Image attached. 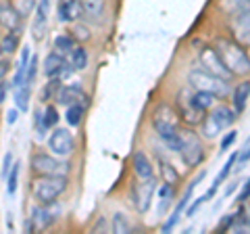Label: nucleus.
<instances>
[{
    "instance_id": "f257e3e1",
    "label": "nucleus",
    "mask_w": 250,
    "mask_h": 234,
    "mask_svg": "<svg viewBox=\"0 0 250 234\" xmlns=\"http://www.w3.org/2000/svg\"><path fill=\"white\" fill-rule=\"evenodd\" d=\"M215 50L231 77H244L250 73V54L246 52V46H242L233 38H217Z\"/></svg>"
},
{
    "instance_id": "f03ea898",
    "label": "nucleus",
    "mask_w": 250,
    "mask_h": 234,
    "mask_svg": "<svg viewBox=\"0 0 250 234\" xmlns=\"http://www.w3.org/2000/svg\"><path fill=\"white\" fill-rule=\"evenodd\" d=\"M188 86H190L192 90L210 92V94H215L217 98H225L229 94V80L207 71L205 67H194L192 71L188 73Z\"/></svg>"
},
{
    "instance_id": "7ed1b4c3",
    "label": "nucleus",
    "mask_w": 250,
    "mask_h": 234,
    "mask_svg": "<svg viewBox=\"0 0 250 234\" xmlns=\"http://www.w3.org/2000/svg\"><path fill=\"white\" fill-rule=\"evenodd\" d=\"M67 186H69L67 176H40L31 184V197L40 205H48V203H54L67 190Z\"/></svg>"
},
{
    "instance_id": "20e7f679",
    "label": "nucleus",
    "mask_w": 250,
    "mask_h": 234,
    "mask_svg": "<svg viewBox=\"0 0 250 234\" xmlns=\"http://www.w3.org/2000/svg\"><path fill=\"white\" fill-rule=\"evenodd\" d=\"M152 128L154 132L159 134L161 138H165L169 134H173V132L177 130V121H179V113L175 111L171 105H165L161 103L159 107H154L152 111Z\"/></svg>"
},
{
    "instance_id": "39448f33",
    "label": "nucleus",
    "mask_w": 250,
    "mask_h": 234,
    "mask_svg": "<svg viewBox=\"0 0 250 234\" xmlns=\"http://www.w3.org/2000/svg\"><path fill=\"white\" fill-rule=\"evenodd\" d=\"M154 190H156V180H154V176H152V178H138V176H136V180L131 182V188H129L131 203H134V207L138 209L140 213H146V211H148Z\"/></svg>"
},
{
    "instance_id": "423d86ee",
    "label": "nucleus",
    "mask_w": 250,
    "mask_h": 234,
    "mask_svg": "<svg viewBox=\"0 0 250 234\" xmlns=\"http://www.w3.org/2000/svg\"><path fill=\"white\" fill-rule=\"evenodd\" d=\"M182 136H184V142H182V149H179V157L184 159L186 165L196 167L198 163H202V159H205L202 140L198 138L196 132H192V130H182Z\"/></svg>"
},
{
    "instance_id": "0eeeda50",
    "label": "nucleus",
    "mask_w": 250,
    "mask_h": 234,
    "mask_svg": "<svg viewBox=\"0 0 250 234\" xmlns=\"http://www.w3.org/2000/svg\"><path fill=\"white\" fill-rule=\"evenodd\" d=\"M31 169L38 176H69V163L59 161L48 153H36L31 157Z\"/></svg>"
},
{
    "instance_id": "6e6552de",
    "label": "nucleus",
    "mask_w": 250,
    "mask_h": 234,
    "mask_svg": "<svg viewBox=\"0 0 250 234\" xmlns=\"http://www.w3.org/2000/svg\"><path fill=\"white\" fill-rule=\"evenodd\" d=\"M205 176H207L205 171H200V174H198L196 178H194V180H192L190 184H188V188H186V192L182 194V199L177 201V205H175V209H173V213L169 215V220L165 222V226H163V232H171V230H173L175 226H177L179 217H182V213L186 211V207H188V203H190V197L194 194V190H196V186H198L202 180H205Z\"/></svg>"
},
{
    "instance_id": "1a4fd4ad",
    "label": "nucleus",
    "mask_w": 250,
    "mask_h": 234,
    "mask_svg": "<svg viewBox=\"0 0 250 234\" xmlns=\"http://www.w3.org/2000/svg\"><path fill=\"white\" fill-rule=\"evenodd\" d=\"M48 149L59 155V157H69L75 149V140H73V134L65 128H54V132L48 138Z\"/></svg>"
},
{
    "instance_id": "9d476101",
    "label": "nucleus",
    "mask_w": 250,
    "mask_h": 234,
    "mask_svg": "<svg viewBox=\"0 0 250 234\" xmlns=\"http://www.w3.org/2000/svg\"><path fill=\"white\" fill-rule=\"evenodd\" d=\"M192 88H186L179 92V115H182V119L186 123H190V126H198V123H202V119H205V111H202L200 107L194 105L192 100Z\"/></svg>"
},
{
    "instance_id": "9b49d317",
    "label": "nucleus",
    "mask_w": 250,
    "mask_h": 234,
    "mask_svg": "<svg viewBox=\"0 0 250 234\" xmlns=\"http://www.w3.org/2000/svg\"><path fill=\"white\" fill-rule=\"evenodd\" d=\"M61 213V207L57 209V201L54 203H48V205H40L38 203V207L31 209V222H34V228L36 230H46L48 226L54 224V220L59 217Z\"/></svg>"
},
{
    "instance_id": "f8f14e48",
    "label": "nucleus",
    "mask_w": 250,
    "mask_h": 234,
    "mask_svg": "<svg viewBox=\"0 0 250 234\" xmlns=\"http://www.w3.org/2000/svg\"><path fill=\"white\" fill-rule=\"evenodd\" d=\"M200 65L207 69V71L215 73L219 77H225V80H229L231 73L228 71V67L223 65L221 57H219V52L215 50V46H207V48L200 50Z\"/></svg>"
},
{
    "instance_id": "ddd939ff",
    "label": "nucleus",
    "mask_w": 250,
    "mask_h": 234,
    "mask_svg": "<svg viewBox=\"0 0 250 234\" xmlns=\"http://www.w3.org/2000/svg\"><path fill=\"white\" fill-rule=\"evenodd\" d=\"M21 15L13 6L9 0H0V27H4L6 32H21Z\"/></svg>"
},
{
    "instance_id": "4468645a",
    "label": "nucleus",
    "mask_w": 250,
    "mask_h": 234,
    "mask_svg": "<svg viewBox=\"0 0 250 234\" xmlns=\"http://www.w3.org/2000/svg\"><path fill=\"white\" fill-rule=\"evenodd\" d=\"M48 11H50V0H40L36 6V19L31 25V36L36 42H40L44 34H46V19H48Z\"/></svg>"
},
{
    "instance_id": "2eb2a0df",
    "label": "nucleus",
    "mask_w": 250,
    "mask_h": 234,
    "mask_svg": "<svg viewBox=\"0 0 250 234\" xmlns=\"http://www.w3.org/2000/svg\"><path fill=\"white\" fill-rule=\"evenodd\" d=\"M83 6L80 0H61L59 9H57V17L59 21L67 23V21H80L83 17Z\"/></svg>"
},
{
    "instance_id": "dca6fc26",
    "label": "nucleus",
    "mask_w": 250,
    "mask_h": 234,
    "mask_svg": "<svg viewBox=\"0 0 250 234\" xmlns=\"http://www.w3.org/2000/svg\"><path fill=\"white\" fill-rule=\"evenodd\" d=\"M83 90H82V86L80 84H71V86H61V90H59V94H57V103L59 105H65V107H71L75 103H83Z\"/></svg>"
},
{
    "instance_id": "f3484780",
    "label": "nucleus",
    "mask_w": 250,
    "mask_h": 234,
    "mask_svg": "<svg viewBox=\"0 0 250 234\" xmlns=\"http://www.w3.org/2000/svg\"><path fill=\"white\" fill-rule=\"evenodd\" d=\"M213 119L221 126V130H228V128H231L233 126V121L238 119V113H236V109H231V107H228V105H217V107H213V111L208 113Z\"/></svg>"
},
{
    "instance_id": "a211bd4d",
    "label": "nucleus",
    "mask_w": 250,
    "mask_h": 234,
    "mask_svg": "<svg viewBox=\"0 0 250 234\" xmlns=\"http://www.w3.org/2000/svg\"><path fill=\"white\" fill-rule=\"evenodd\" d=\"M131 165H134V171L138 178H152L154 176V165L152 161L148 159V155L142 151H136L134 157H131Z\"/></svg>"
},
{
    "instance_id": "6ab92c4d",
    "label": "nucleus",
    "mask_w": 250,
    "mask_h": 234,
    "mask_svg": "<svg viewBox=\"0 0 250 234\" xmlns=\"http://www.w3.org/2000/svg\"><path fill=\"white\" fill-rule=\"evenodd\" d=\"M248 98H250V82H240L236 88L231 92V103H233V109H236V113H244V109L248 105Z\"/></svg>"
},
{
    "instance_id": "aec40b11",
    "label": "nucleus",
    "mask_w": 250,
    "mask_h": 234,
    "mask_svg": "<svg viewBox=\"0 0 250 234\" xmlns=\"http://www.w3.org/2000/svg\"><path fill=\"white\" fill-rule=\"evenodd\" d=\"M156 159H159V167H161V180H163V182H167V184L177 186V182H179V174L175 171V167L171 165V163H169L165 157H159V155H156Z\"/></svg>"
},
{
    "instance_id": "412c9836",
    "label": "nucleus",
    "mask_w": 250,
    "mask_h": 234,
    "mask_svg": "<svg viewBox=\"0 0 250 234\" xmlns=\"http://www.w3.org/2000/svg\"><path fill=\"white\" fill-rule=\"evenodd\" d=\"M175 197V192H173V184H167V182H163L159 186V215H165V211L169 209L171 205V199Z\"/></svg>"
},
{
    "instance_id": "4be33fe9",
    "label": "nucleus",
    "mask_w": 250,
    "mask_h": 234,
    "mask_svg": "<svg viewBox=\"0 0 250 234\" xmlns=\"http://www.w3.org/2000/svg\"><path fill=\"white\" fill-rule=\"evenodd\" d=\"M192 100H194V105L202 109V111H208V109H213V107H215L217 96H215V94H210V92L194 90V92H192Z\"/></svg>"
},
{
    "instance_id": "5701e85b",
    "label": "nucleus",
    "mask_w": 250,
    "mask_h": 234,
    "mask_svg": "<svg viewBox=\"0 0 250 234\" xmlns=\"http://www.w3.org/2000/svg\"><path fill=\"white\" fill-rule=\"evenodd\" d=\"M29 94H31V84H23L19 88H15V105H17L19 111L25 113L29 107Z\"/></svg>"
},
{
    "instance_id": "b1692460",
    "label": "nucleus",
    "mask_w": 250,
    "mask_h": 234,
    "mask_svg": "<svg viewBox=\"0 0 250 234\" xmlns=\"http://www.w3.org/2000/svg\"><path fill=\"white\" fill-rule=\"evenodd\" d=\"M75 48V40L71 34H61L54 38V50L61 52V54H71Z\"/></svg>"
},
{
    "instance_id": "393cba45",
    "label": "nucleus",
    "mask_w": 250,
    "mask_h": 234,
    "mask_svg": "<svg viewBox=\"0 0 250 234\" xmlns=\"http://www.w3.org/2000/svg\"><path fill=\"white\" fill-rule=\"evenodd\" d=\"M62 80L61 77H48V84L44 86V90H42V100L44 103H48V100H52V98H57V94H59V90H61V84Z\"/></svg>"
},
{
    "instance_id": "a878e982",
    "label": "nucleus",
    "mask_w": 250,
    "mask_h": 234,
    "mask_svg": "<svg viewBox=\"0 0 250 234\" xmlns=\"http://www.w3.org/2000/svg\"><path fill=\"white\" fill-rule=\"evenodd\" d=\"M71 65L75 71H83L85 67H88V52L82 46H75L73 52H71Z\"/></svg>"
},
{
    "instance_id": "bb28decb",
    "label": "nucleus",
    "mask_w": 250,
    "mask_h": 234,
    "mask_svg": "<svg viewBox=\"0 0 250 234\" xmlns=\"http://www.w3.org/2000/svg\"><path fill=\"white\" fill-rule=\"evenodd\" d=\"M65 119H67L69 126H73V128L80 126L82 119H83V103H75V105L69 107V109H67Z\"/></svg>"
},
{
    "instance_id": "cd10ccee",
    "label": "nucleus",
    "mask_w": 250,
    "mask_h": 234,
    "mask_svg": "<svg viewBox=\"0 0 250 234\" xmlns=\"http://www.w3.org/2000/svg\"><path fill=\"white\" fill-rule=\"evenodd\" d=\"M83 6V13L90 15V17H100L104 13V0H80Z\"/></svg>"
},
{
    "instance_id": "c85d7f7f",
    "label": "nucleus",
    "mask_w": 250,
    "mask_h": 234,
    "mask_svg": "<svg viewBox=\"0 0 250 234\" xmlns=\"http://www.w3.org/2000/svg\"><path fill=\"white\" fill-rule=\"evenodd\" d=\"M221 126H219V123L213 119V117H205V119H202V136H205V138H217L219 134H221Z\"/></svg>"
},
{
    "instance_id": "c756f323",
    "label": "nucleus",
    "mask_w": 250,
    "mask_h": 234,
    "mask_svg": "<svg viewBox=\"0 0 250 234\" xmlns=\"http://www.w3.org/2000/svg\"><path fill=\"white\" fill-rule=\"evenodd\" d=\"M71 36H73V40L75 42H88L90 38H92V32H90V27L88 25H83V23L80 21H73V25H71Z\"/></svg>"
},
{
    "instance_id": "7c9ffc66",
    "label": "nucleus",
    "mask_w": 250,
    "mask_h": 234,
    "mask_svg": "<svg viewBox=\"0 0 250 234\" xmlns=\"http://www.w3.org/2000/svg\"><path fill=\"white\" fill-rule=\"evenodd\" d=\"M111 230H113L115 234H127V232H131L129 220H127V217H125L123 213H119V211H117V213L113 215V222H111Z\"/></svg>"
},
{
    "instance_id": "2f4dec72",
    "label": "nucleus",
    "mask_w": 250,
    "mask_h": 234,
    "mask_svg": "<svg viewBox=\"0 0 250 234\" xmlns=\"http://www.w3.org/2000/svg\"><path fill=\"white\" fill-rule=\"evenodd\" d=\"M236 159H238V153H233L231 157L228 159V163H225V165L221 167V171H219L217 174V178H215V182H213V186L215 188H219V186H221L225 180H228V176L231 174V169H233V165H236Z\"/></svg>"
},
{
    "instance_id": "473e14b6",
    "label": "nucleus",
    "mask_w": 250,
    "mask_h": 234,
    "mask_svg": "<svg viewBox=\"0 0 250 234\" xmlns=\"http://www.w3.org/2000/svg\"><path fill=\"white\" fill-rule=\"evenodd\" d=\"M19 165H21V163L15 161L13 167H11V171H9V176H6V192H9L11 197H13L15 192H17V180H19V169H21Z\"/></svg>"
},
{
    "instance_id": "72a5a7b5",
    "label": "nucleus",
    "mask_w": 250,
    "mask_h": 234,
    "mask_svg": "<svg viewBox=\"0 0 250 234\" xmlns=\"http://www.w3.org/2000/svg\"><path fill=\"white\" fill-rule=\"evenodd\" d=\"M0 46H2V50L6 54H13L15 50H17V46H19V34L17 32H9L2 40H0Z\"/></svg>"
},
{
    "instance_id": "f704fd0d",
    "label": "nucleus",
    "mask_w": 250,
    "mask_h": 234,
    "mask_svg": "<svg viewBox=\"0 0 250 234\" xmlns=\"http://www.w3.org/2000/svg\"><path fill=\"white\" fill-rule=\"evenodd\" d=\"M13 6L19 11L21 17H27V15H31V11L38 6L36 0H13Z\"/></svg>"
},
{
    "instance_id": "c9c22d12",
    "label": "nucleus",
    "mask_w": 250,
    "mask_h": 234,
    "mask_svg": "<svg viewBox=\"0 0 250 234\" xmlns=\"http://www.w3.org/2000/svg\"><path fill=\"white\" fill-rule=\"evenodd\" d=\"M44 123H46V128H54L59 123V111H57V107L54 105H48L44 109Z\"/></svg>"
},
{
    "instance_id": "e433bc0d",
    "label": "nucleus",
    "mask_w": 250,
    "mask_h": 234,
    "mask_svg": "<svg viewBox=\"0 0 250 234\" xmlns=\"http://www.w3.org/2000/svg\"><path fill=\"white\" fill-rule=\"evenodd\" d=\"M250 161V138L244 142V146H242V153H238V159H236V169L240 171L242 167L246 165V163Z\"/></svg>"
},
{
    "instance_id": "4c0bfd02",
    "label": "nucleus",
    "mask_w": 250,
    "mask_h": 234,
    "mask_svg": "<svg viewBox=\"0 0 250 234\" xmlns=\"http://www.w3.org/2000/svg\"><path fill=\"white\" fill-rule=\"evenodd\" d=\"M36 73H38V57H31L29 67H27V75H25V82H27V84H34Z\"/></svg>"
},
{
    "instance_id": "58836bf2",
    "label": "nucleus",
    "mask_w": 250,
    "mask_h": 234,
    "mask_svg": "<svg viewBox=\"0 0 250 234\" xmlns=\"http://www.w3.org/2000/svg\"><path fill=\"white\" fill-rule=\"evenodd\" d=\"M205 201H207V199H205V194H202V197H198V199H194L192 205H190V207H186V215H188V217L196 215V211L202 207V203H205Z\"/></svg>"
},
{
    "instance_id": "ea45409f",
    "label": "nucleus",
    "mask_w": 250,
    "mask_h": 234,
    "mask_svg": "<svg viewBox=\"0 0 250 234\" xmlns=\"http://www.w3.org/2000/svg\"><path fill=\"white\" fill-rule=\"evenodd\" d=\"M236 136H238L236 132H228V136H225V138L221 140V151H219V153L223 155L225 151H229V146H231L233 142H236Z\"/></svg>"
},
{
    "instance_id": "a19ab883",
    "label": "nucleus",
    "mask_w": 250,
    "mask_h": 234,
    "mask_svg": "<svg viewBox=\"0 0 250 234\" xmlns=\"http://www.w3.org/2000/svg\"><path fill=\"white\" fill-rule=\"evenodd\" d=\"M248 199H250V178L244 182V186H242V190H240V194H238V203H242V205H244Z\"/></svg>"
},
{
    "instance_id": "79ce46f5",
    "label": "nucleus",
    "mask_w": 250,
    "mask_h": 234,
    "mask_svg": "<svg viewBox=\"0 0 250 234\" xmlns=\"http://www.w3.org/2000/svg\"><path fill=\"white\" fill-rule=\"evenodd\" d=\"M13 163H15L13 153H6V155H4V165H2V176H4V178L9 176V171H11V167H13Z\"/></svg>"
},
{
    "instance_id": "37998d69",
    "label": "nucleus",
    "mask_w": 250,
    "mask_h": 234,
    "mask_svg": "<svg viewBox=\"0 0 250 234\" xmlns=\"http://www.w3.org/2000/svg\"><path fill=\"white\" fill-rule=\"evenodd\" d=\"M233 220H236V213H233V215H228V217H223V220L219 222V230H229V228H231V224H233Z\"/></svg>"
},
{
    "instance_id": "c03bdc74",
    "label": "nucleus",
    "mask_w": 250,
    "mask_h": 234,
    "mask_svg": "<svg viewBox=\"0 0 250 234\" xmlns=\"http://www.w3.org/2000/svg\"><path fill=\"white\" fill-rule=\"evenodd\" d=\"M9 90H13L11 88V84H6V82H0V105L6 100V94H9Z\"/></svg>"
},
{
    "instance_id": "a18cd8bd",
    "label": "nucleus",
    "mask_w": 250,
    "mask_h": 234,
    "mask_svg": "<svg viewBox=\"0 0 250 234\" xmlns=\"http://www.w3.org/2000/svg\"><path fill=\"white\" fill-rule=\"evenodd\" d=\"M17 113H19V109H11V111L6 113V123H9V126H13V123L17 121Z\"/></svg>"
},
{
    "instance_id": "49530a36",
    "label": "nucleus",
    "mask_w": 250,
    "mask_h": 234,
    "mask_svg": "<svg viewBox=\"0 0 250 234\" xmlns=\"http://www.w3.org/2000/svg\"><path fill=\"white\" fill-rule=\"evenodd\" d=\"M6 73H9V61H0V82L6 77Z\"/></svg>"
},
{
    "instance_id": "de8ad7c7",
    "label": "nucleus",
    "mask_w": 250,
    "mask_h": 234,
    "mask_svg": "<svg viewBox=\"0 0 250 234\" xmlns=\"http://www.w3.org/2000/svg\"><path fill=\"white\" fill-rule=\"evenodd\" d=\"M104 226H106V220H104V217H100V220H98V224L96 226H94V232H103V228H104Z\"/></svg>"
},
{
    "instance_id": "09e8293b",
    "label": "nucleus",
    "mask_w": 250,
    "mask_h": 234,
    "mask_svg": "<svg viewBox=\"0 0 250 234\" xmlns=\"http://www.w3.org/2000/svg\"><path fill=\"white\" fill-rule=\"evenodd\" d=\"M236 186H238V182H231V184L228 186V188H225V192H223V199H228L229 194H231L233 190H236Z\"/></svg>"
},
{
    "instance_id": "8fccbe9b",
    "label": "nucleus",
    "mask_w": 250,
    "mask_h": 234,
    "mask_svg": "<svg viewBox=\"0 0 250 234\" xmlns=\"http://www.w3.org/2000/svg\"><path fill=\"white\" fill-rule=\"evenodd\" d=\"M248 54H250V52H248Z\"/></svg>"
}]
</instances>
